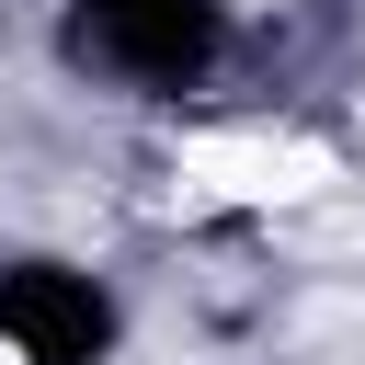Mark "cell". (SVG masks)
<instances>
[{"instance_id": "6da1fadb", "label": "cell", "mask_w": 365, "mask_h": 365, "mask_svg": "<svg viewBox=\"0 0 365 365\" xmlns=\"http://www.w3.org/2000/svg\"><path fill=\"white\" fill-rule=\"evenodd\" d=\"M342 182V160L297 125H217V137H182V194L194 205H251V217H285V205H319Z\"/></svg>"}]
</instances>
